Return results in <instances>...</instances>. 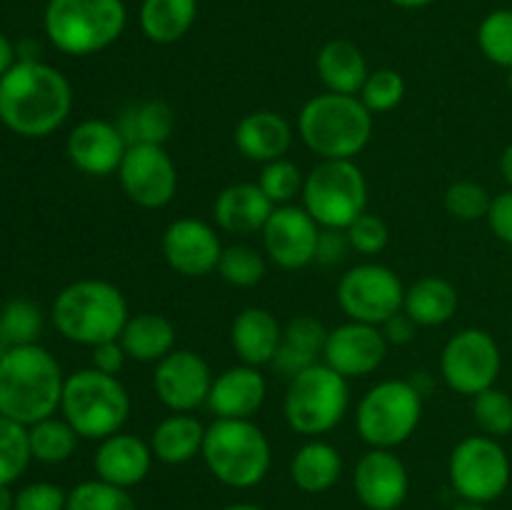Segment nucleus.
Here are the masks:
<instances>
[{"label":"nucleus","mask_w":512,"mask_h":510,"mask_svg":"<svg viewBox=\"0 0 512 510\" xmlns=\"http://www.w3.org/2000/svg\"><path fill=\"white\" fill-rule=\"evenodd\" d=\"M73 88L58 68L18 60L0 78V123L23 138H45L68 120Z\"/></svg>","instance_id":"f257e3e1"},{"label":"nucleus","mask_w":512,"mask_h":510,"mask_svg":"<svg viewBox=\"0 0 512 510\" xmlns=\"http://www.w3.org/2000/svg\"><path fill=\"white\" fill-rule=\"evenodd\" d=\"M63 385V370L43 345H15L0 355V415L25 428L55 415Z\"/></svg>","instance_id":"f03ea898"},{"label":"nucleus","mask_w":512,"mask_h":510,"mask_svg":"<svg viewBox=\"0 0 512 510\" xmlns=\"http://www.w3.org/2000/svg\"><path fill=\"white\" fill-rule=\"evenodd\" d=\"M50 318L65 340L95 348V345L120 338L130 310L118 285L110 280L83 278L65 285L55 295Z\"/></svg>","instance_id":"7ed1b4c3"},{"label":"nucleus","mask_w":512,"mask_h":510,"mask_svg":"<svg viewBox=\"0 0 512 510\" xmlns=\"http://www.w3.org/2000/svg\"><path fill=\"white\" fill-rule=\"evenodd\" d=\"M300 140L320 160H353L373 138V113L358 95H315L298 115Z\"/></svg>","instance_id":"20e7f679"},{"label":"nucleus","mask_w":512,"mask_h":510,"mask_svg":"<svg viewBox=\"0 0 512 510\" xmlns=\"http://www.w3.org/2000/svg\"><path fill=\"white\" fill-rule=\"evenodd\" d=\"M203 463L218 483L235 490L255 488L273 463L270 440L253 420L215 418L205 428Z\"/></svg>","instance_id":"39448f33"},{"label":"nucleus","mask_w":512,"mask_h":510,"mask_svg":"<svg viewBox=\"0 0 512 510\" xmlns=\"http://www.w3.org/2000/svg\"><path fill=\"white\" fill-rule=\"evenodd\" d=\"M43 23L60 53L85 58L118 43L128 10L123 0H48Z\"/></svg>","instance_id":"423d86ee"},{"label":"nucleus","mask_w":512,"mask_h":510,"mask_svg":"<svg viewBox=\"0 0 512 510\" xmlns=\"http://www.w3.org/2000/svg\"><path fill=\"white\" fill-rule=\"evenodd\" d=\"M60 413L85 440H105L128 423L130 395L118 375L95 368L75 370L65 378Z\"/></svg>","instance_id":"0eeeda50"},{"label":"nucleus","mask_w":512,"mask_h":510,"mask_svg":"<svg viewBox=\"0 0 512 510\" xmlns=\"http://www.w3.org/2000/svg\"><path fill=\"white\" fill-rule=\"evenodd\" d=\"M350 408L348 378L330 365L315 363L290 378L283 398V415L290 430L308 438L330 433L343 423Z\"/></svg>","instance_id":"6e6552de"},{"label":"nucleus","mask_w":512,"mask_h":510,"mask_svg":"<svg viewBox=\"0 0 512 510\" xmlns=\"http://www.w3.org/2000/svg\"><path fill=\"white\" fill-rule=\"evenodd\" d=\"M423 418V395L410 380H380L358 403L355 428L370 448L395 450L408 443Z\"/></svg>","instance_id":"1a4fd4ad"},{"label":"nucleus","mask_w":512,"mask_h":510,"mask_svg":"<svg viewBox=\"0 0 512 510\" xmlns=\"http://www.w3.org/2000/svg\"><path fill=\"white\" fill-rule=\"evenodd\" d=\"M300 198L320 228L348 230L368 208V180L355 160H320L305 175Z\"/></svg>","instance_id":"9d476101"},{"label":"nucleus","mask_w":512,"mask_h":510,"mask_svg":"<svg viewBox=\"0 0 512 510\" xmlns=\"http://www.w3.org/2000/svg\"><path fill=\"white\" fill-rule=\"evenodd\" d=\"M448 478L460 500L493 503L503 498L512 478L508 450L490 435H468L453 448L448 460Z\"/></svg>","instance_id":"9b49d317"},{"label":"nucleus","mask_w":512,"mask_h":510,"mask_svg":"<svg viewBox=\"0 0 512 510\" xmlns=\"http://www.w3.org/2000/svg\"><path fill=\"white\" fill-rule=\"evenodd\" d=\"M503 370L500 345L488 330L465 328L445 343L440 353V378L453 393L475 398L498 383Z\"/></svg>","instance_id":"f8f14e48"},{"label":"nucleus","mask_w":512,"mask_h":510,"mask_svg":"<svg viewBox=\"0 0 512 510\" xmlns=\"http://www.w3.org/2000/svg\"><path fill=\"white\" fill-rule=\"evenodd\" d=\"M405 285L393 268L380 263H360L345 270L338 280V305L350 320L383 325L403 310Z\"/></svg>","instance_id":"ddd939ff"},{"label":"nucleus","mask_w":512,"mask_h":510,"mask_svg":"<svg viewBox=\"0 0 512 510\" xmlns=\"http://www.w3.org/2000/svg\"><path fill=\"white\" fill-rule=\"evenodd\" d=\"M118 180L130 203L160 210L178 193V168L165 145H128Z\"/></svg>","instance_id":"4468645a"},{"label":"nucleus","mask_w":512,"mask_h":510,"mask_svg":"<svg viewBox=\"0 0 512 510\" xmlns=\"http://www.w3.org/2000/svg\"><path fill=\"white\" fill-rule=\"evenodd\" d=\"M213 380V370L203 355L188 348H175L160 363H155L153 388L168 410L193 413L200 405H208Z\"/></svg>","instance_id":"2eb2a0df"},{"label":"nucleus","mask_w":512,"mask_h":510,"mask_svg":"<svg viewBox=\"0 0 512 510\" xmlns=\"http://www.w3.org/2000/svg\"><path fill=\"white\" fill-rule=\"evenodd\" d=\"M320 225L303 205H278L263 228V250L270 263L283 270H300L315 263Z\"/></svg>","instance_id":"dca6fc26"},{"label":"nucleus","mask_w":512,"mask_h":510,"mask_svg":"<svg viewBox=\"0 0 512 510\" xmlns=\"http://www.w3.org/2000/svg\"><path fill=\"white\" fill-rule=\"evenodd\" d=\"M165 263L183 278H205L215 273L223 255L218 230L198 218H178L160 238Z\"/></svg>","instance_id":"f3484780"},{"label":"nucleus","mask_w":512,"mask_h":510,"mask_svg":"<svg viewBox=\"0 0 512 510\" xmlns=\"http://www.w3.org/2000/svg\"><path fill=\"white\" fill-rule=\"evenodd\" d=\"M388 355V340H385L380 325L348 323L328 330L323 348V363L330 365L343 378H365L383 365Z\"/></svg>","instance_id":"a211bd4d"},{"label":"nucleus","mask_w":512,"mask_h":510,"mask_svg":"<svg viewBox=\"0 0 512 510\" xmlns=\"http://www.w3.org/2000/svg\"><path fill=\"white\" fill-rule=\"evenodd\" d=\"M353 488L368 510H398L410 493L408 468L393 450L370 448L355 465Z\"/></svg>","instance_id":"6ab92c4d"},{"label":"nucleus","mask_w":512,"mask_h":510,"mask_svg":"<svg viewBox=\"0 0 512 510\" xmlns=\"http://www.w3.org/2000/svg\"><path fill=\"white\" fill-rule=\"evenodd\" d=\"M65 153L80 173L93 175V178H108V175L118 173L120 163L128 153V143L115 123L90 118L70 130Z\"/></svg>","instance_id":"aec40b11"},{"label":"nucleus","mask_w":512,"mask_h":510,"mask_svg":"<svg viewBox=\"0 0 512 510\" xmlns=\"http://www.w3.org/2000/svg\"><path fill=\"white\" fill-rule=\"evenodd\" d=\"M268 398V383L260 368L233 365L213 380L208 395V408L215 418L250 420Z\"/></svg>","instance_id":"412c9836"},{"label":"nucleus","mask_w":512,"mask_h":510,"mask_svg":"<svg viewBox=\"0 0 512 510\" xmlns=\"http://www.w3.org/2000/svg\"><path fill=\"white\" fill-rule=\"evenodd\" d=\"M153 450L150 443L133 433H115L110 438L100 440L93 455L95 475L105 483L120 485V488H135L148 478L153 468Z\"/></svg>","instance_id":"4be33fe9"},{"label":"nucleus","mask_w":512,"mask_h":510,"mask_svg":"<svg viewBox=\"0 0 512 510\" xmlns=\"http://www.w3.org/2000/svg\"><path fill=\"white\" fill-rule=\"evenodd\" d=\"M275 205L258 183H233L220 190L213 203V218L220 230L233 235L263 233Z\"/></svg>","instance_id":"5701e85b"},{"label":"nucleus","mask_w":512,"mask_h":510,"mask_svg":"<svg viewBox=\"0 0 512 510\" xmlns=\"http://www.w3.org/2000/svg\"><path fill=\"white\" fill-rule=\"evenodd\" d=\"M233 140L245 160L265 165L285 158L293 143V128L275 110H255L235 125Z\"/></svg>","instance_id":"b1692460"},{"label":"nucleus","mask_w":512,"mask_h":510,"mask_svg":"<svg viewBox=\"0 0 512 510\" xmlns=\"http://www.w3.org/2000/svg\"><path fill=\"white\" fill-rule=\"evenodd\" d=\"M283 343V325L268 308H245L230 325V345L240 363L263 368L273 363Z\"/></svg>","instance_id":"393cba45"},{"label":"nucleus","mask_w":512,"mask_h":510,"mask_svg":"<svg viewBox=\"0 0 512 510\" xmlns=\"http://www.w3.org/2000/svg\"><path fill=\"white\" fill-rule=\"evenodd\" d=\"M328 330L313 315H295L283 328V343L273 358L275 373L285 378H295L298 373L308 370L310 365L318 363V355H323Z\"/></svg>","instance_id":"a878e982"},{"label":"nucleus","mask_w":512,"mask_h":510,"mask_svg":"<svg viewBox=\"0 0 512 510\" xmlns=\"http://www.w3.org/2000/svg\"><path fill=\"white\" fill-rule=\"evenodd\" d=\"M315 70L328 93L358 95L368 80L370 68L363 50L350 40H330L315 58Z\"/></svg>","instance_id":"bb28decb"},{"label":"nucleus","mask_w":512,"mask_h":510,"mask_svg":"<svg viewBox=\"0 0 512 510\" xmlns=\"http://www.w3.org/2000/svg\"><path fill=\"white\" fill-rule=\"evenodd\" d=\"M343 475V455L328 440H308L290 460V480L303 493H328Z\"/></svg>","instance_id":"cd10ccee"},{"label":"nucleus","mask_w":512,"mask_h":510,"mask_svg":"<svg viewBox=\"0 0 512 510\" xmlns=\"http://www.w3.org/2000/svg\"><path fill=\"white\" fill-rule=\"evenodd\" d=\"M458 305V288L440 275H425L405 288L403 310L418 328H438V325L450 323L458 313Z\"/></svg>","instance_id":"c85d7f7f"},{"label":"nucleus","mask_w":512,"mask_h":510,"mask_svg":"<svg viewBox=\"0 0 512 510\" xmlns=\"http://www.w3.org/2000/svg\"><path fill=\"white\" fill-rule=\"evenodd\" d=\"M205 425L190 413H173L160 420L150 435L155 460L165 465H185L203 450Z\"/></svg>","instance_id":"c756f323"},{"label":"nucleus","mask_w":512,"mask_h":510,"mask_svg":"<svg viewBox=\"0 0 512 510\" xmlns=\"http://www.w3.org/2000/svg\"><path fill=\"white\" fill-rule=\"evenodd\" d=\"M118 340L128 360L160 363L175 350V325L158 313L130 315Z\"/></svg>","instance_id":"7c9ffc66"},{"label":"nucleus","mask_w":512,"mask_h":510,"mask_svg":"<svg viewBox=\"0 0 512 510\" xmlns=\"http://www.w3.org/2000/svg\"><path fill=\"white\" fill-rule=\"evenodd\" d=\"M128 145H165L175 130V110L165 100H140L115 120Z\"/></svg>","instance_id":"2f4dec72"},{"label":"nucleus","mask_w":512,"mask_h":510,"mask_svg":"<svg viewBox=\"0 0 512 510\" xmlns=\"http://www.w3.org/2000/svg\"><path fill=\"white\" fill-rule=\"evenodd\" d=\"M198 18V0H143L140 30L150 43L173 45L190 33Z\"/></svg>","instance_id":"473e14b6"},{"label":"nucleus","mask_w":512,"mask_h":510,"mask_svg":"<svg viewBox=\"0 0 512 510\" xmlns=\"http://www.w3.org/2000/svg\"><path fill=\"white\" fill-rule=\"evenodd\" d=\"M28 440L33 460H40L45 465H58L73 458V453L78 450L80 435L75 433L68 420L50 415V418L30 425Z\"/></svg>","instance_id":"72a5a7b5"},{"label":"nucleus","mask_w":512,"mask_h":510,"mask_svg":"<svg viewBox=\"0 0 512 510\" xmlns=\"http://www.w3.org/2000/svg\"><path fill=\"white\" fill-rule=\"evenodd\" d=\"M65 510H138V503L128 488L95 478L70 490Z\"/></svg>","instance_id":"f704fd0d"},{"label":"nucleus","mask_w":512,"mask_h":510,"mask_svg":"<svg viewBox=\"0 0 512 510\" xmlns=\"http://www.w3.org/2000/svg\"><path fill=\"white\" fill-rule=\"evenodd\" d=\"M33 460L28 428L0 415V485H10L25 473Z\"/></svg>","instance_id":"c9c22d12"},{"label":"nucleus","mask_w":512,"mask_h":510,"mask_svg":"<svg viewBox=\"0 0 512 510\" xmlns=\"http://www.w3.org/2000/svg\"><path fill=\"white\" fill-rule=\"evenodd\" d=\"M478 48L493 65L512 70V8L485 15L478 25Z\"/></svg>","instance_id":"e433bc0d"},{"label":"nucleus","mask_w":512,"mask_h":510,"mask_svg":"<svg viewBox=\"0 0 512 510\" xmlns=\"http://www.w3.org/2000/svg\"><path fill=\"white\" fill-rule=\"evenodd\" d=\"M473 420L483 435L490 438H505L512 433V395L508 390L493 388L483 390L473 398Z\"/></svg>","instance_id":"4c0bfd02"},{"label":"nucleus","mask_w":512,"mask_h":510,"mask_svg":"<svg viewBox=\"0 0 512 510\" xmlns=\"http://www.w3.org/2000/svg\"><path fill=\"white\" fill-rule=\"evenodd\" d=\"M265 270H268V265H265L263 253H258L250 245L223 248L218 263V275L233 288H253L265 278Z\"/></svg>","instance_id":"58836bf2"},{"label":"nucleus","mask_w":512,"mask_h":510,"mask_svg":"<svg viewBox=\"0 0 512 510\" xmlns=\"http://www.w3.org/2000/svg\"><path fill=\"white\" fill-rule=\"evenodd\" d=\"M258 185L268 195L270 203L278 208V205H290L298 195H303L305 175L293 160L280 158L263 165V170L258 175Z\"/></svg>","instance_id":"ea45409f"},{"label":"nucleus","mask_w":512,"mask_h":510,"mask_svg":"<svg viewBox=\"0 0 512 510\" xmlns=\"http://www.w3.org/2000/svg\"><path fill=\"white\" fill-rule=\"evenodd\" d=\"M0 328L5 330L13 345L38 343L43 330V310L28 298H13L0 310Z\"/></svg>","instance_id":"a19ab883"},{"label":"nucleus","mask_w":512,"mask_h":510,"mask_svg":"<svg viewBox=\"0 0 512 510\" xmlns=\"http://www.w3.org/2000/svg\"><path fill=\"white\" fill-rule=\"evenodd\" d=\"M358 98L363 100V105L373 115L388 113V110L398 108L405 98L403 75L393 68L370 70L368 80H365V85L360 88Z\"/></svg>","instance_id":"79ce46f5"},{"label":"nucleus","mask_w":512,"mask_h":510,"mask_svg":"<svg viewBox=\"0 0 512 510\" xmlns=\"http://www.w3.org/2000/svg\"><path fill=\"white\" fill-rule=\"evenodd\" d=\"M490 203H493V195L488 193L485 185L475 183V180H455L445 190V210L463 223L488 218Z\"/></svg>","instance_id":"37998d69"},{"label":"nucleus","mask_w":512,"mask_h":510,"mask_svg":"<svg viewBox=\"0 0 512 510\" xmlns=\"http://www.w3.org/2000/svg\"><path fill=\"white\" fill-rule=\"evenodd\" d=\"M345 233H348L350 248L360 255H378L388 248V225H385V220L380 215L368 213V210L358 220H353Z\"/></svg>","instance_id":"c03bdc74"},{"label":"nucleus","mask_w":512,"mask_h":510,"mask_svg":"<svg viewBox=\"0 0 512 510\" xmlns=\"http://www.w3.org/2000/svg\"><path fill=\"white\" fill-rule=\"evenodd\" d=\"M65 505H68V493L60 485L38 480L15 493L13 510H65Z\"/></svg>","instance_id":"a18cd8bd"},{"label":"nucleus","mask_w":512,"mask_h":510,"mask_svg":"<svg viewBox=\"0 0 512 510\" xmlns=\"http://www.w3.org/2000/svg\"><path fill=\"white\" fill-rule=\"evenodd\" d=\"M350 240L345 230L335 228H320L318 250H315V263L320 265H338L348 258L350 253Z\"/></svg>","instance_id":"49530a36"},{"label":"nucleus","mask_w":512,"mask_h":510,"mask_svg":"<svg viewBox=\"0 0 512 510\" xmlns=\"http://www.w3.org/2000/svg\"><path fill=\"white\" fill-rule=\"evenodd\" d=\"M488 225L500 243L512 245V190L493 195V203L488 210Z\"/></svg>","instance_id":"de8ad7c7"},{"label":"nucleus","mask_w":512,"mask_h":510,"mask_svg":"<svg viewBox=\"0 0 512 510\" xmlns=\"http://www.w3.org/2000/svg\"><path fill=\"white\" fill-rule=\"evenodd\" d=\"M125 355L123 345L120 340H108V343H100L93 348V355H90V368L100 370V373H108V375H118L123 370Z\"/></svg>","instance_id":"09e8293b"},{"label":"nucleus","mask_w":512,"mask_h":510,"mask_svg":"<svg viewBox=\"0 0 512 510\" xmlns=\"http://www.w3.org/2000/svg\"><path fill=\"white\" fill-rule=\"evenodd\" d=\"M380 330H383L388 345H408L410 340L415 338V330H418V325L413 323V318H410L405 310H400V313H395L393 318L385 320V323L380 325Z\"/></svg>","instance_id":"8fccbe9b"},{"label":"nucleus","mask_w":512,"mask_h":510,"mask_svg":"<svg viewBox=\"0 0 512 510\" xmlns=\"http://www.w3.org/2000/svg\"><path fill=\"white\" fill-rule=\"evenodd\" d=\"M15 55H18L15 53V45L10 43L3 33H0V78H3V75L8 73L15 63H18V60H15Z\"/></svg>","instance_id":"3c124183"},{"label":"nucleus","mask_w":512,"mask_h":510,"mask_svg":"<svg viewBox=\"0 0 512 510\" xmlns=\"http://www.w3.org/2000/svg\"><path fill=\"white\" fill-rule=\"evenodd\" d=\"M500 173H503V180L512 190V143L503 150V155H500Z\"/></svg>","instance_id":"603ef678"},{"label":"nucleus","mask_w":512,"mask_h":510,"mask_svg":"<svg viewBox=\"0 0 512 510\" xmlns=\"http://www.w3.org/2000/svg\"><path fill=\"white\" fill-rule=\"evenodd\" d=\"M15 495L10 493L8 485H0V510H13Z\"/></svg>","instance_id":"864d4df0"},{"label":"nucleus","mask_w":512,"mask_h":510,"mask_svg":"<svg viewBox=\"0 0 512 510\" xmlns=\"http://www.w3.org/2000/svg\"><path fill=\"white\" fill-rule=\"evenodd\" d=\"M388 3L398 5V8H408V10H413V8H425V5L435 3V0H388Z\"/></svg>","instance_id":"5fc2aeb1"},{"label":"nucleus","mask_w":512,"mask_h":510,"mask_svg":"<svg viewBox=\"0 0 512 510\" xmlns=\"http://www.w3.org/2000/svg\"><path fill=\"white\" fill-rule=\"evenodd\" d=\"M450 510H488L483 503H473V500H460Z\"/></svg>","instance_id":"6e6d98bb"},{"label":"nucleus","mask_w":512,"mask_h":510,"mask_svg":"<svg viewBox=\"0 0 512 510\" xmlns=\"http://www.w3.org/2000/svg\"><path fill=\"white\" fill-rule=\"evenodd\" d=\"M220 510H265V508H260V505L255 503H233V505H225V508Z\"/></svg>","instance_id":"4d7b16f0"},{"label":"nucleus","mask_w":512,"mask_h":510,"mask_svg":"<svg viewBox=\"0 0 512 510\" xmlns=\"http://www.w3.org/2000/svg\"><path fill=\"white\" fill-rule=\"evenodd\" d=\"M10 348H15V345L10 343V340H8V335H5V330L0 328V355H5V353H8Z\"/></svg>","instance_id":"13d9d810"}]
</instances>
